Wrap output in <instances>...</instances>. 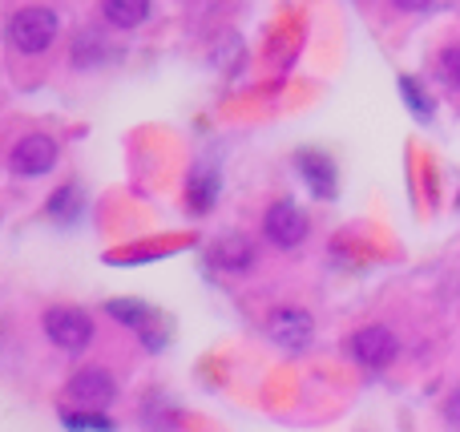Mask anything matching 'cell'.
<instances>
[{
	"instance_id": "6da1fadb",
	"label": "cell",
	"mask_w": 460,
	"mask_h": 432,
	"mask_svg": "<svg viewBox=\"0 0 460 432\" xmlns=\"http://www.w3.org/2000/svg\"><path fill=\"white\" fill-rule=\"evenodd\" d=\"M57 29H61V21H57L53 8L45 4H29V8H16L13 16H8V45L16 48V53L24 57H40L49 45L57 40Z\"/></svg>"
},
{
	"instance_id": "7a4b0ae2",
	"label": "cell",
	"mask_w": 460,
	"mask_h": 432,
	"mask_svg": "<svg viewBox=\"0 0 460 432\" xmlns=\"http://www.w3.org/2000/svg\"><path fill=\"white\" fill-rule=\"evenodd\" d=\"M40 328L61 352H85L93 344V320L85 312H77V307H49Z\"/></svg>"
},
{
	"instance_id": "3957f363",
	"label": "cell",
	"mask_w": 460,
	"mask_h": 432,
	"mask_svg": "<svg viewBox=\"0 0 460 432\" xmlns=\"http://www.w3.org/2000/svg\"><path fill=\"white\" fill-rule=\"evenodd\" d=\"M262 234H267L270 247L295 251V247H303V239H307V215H303L291 198H279V202H270V207H267Z\"/></svg>"
},
{
	"instance_id": "277c9868",
	"label": "cell",
	"mask_w": 460,
	"mask_h": 432,
	"mask_svg": "<svg viewBox=\"0 0 460 432\" xmlns=\"http://www.w3.org/2000/svg\"><path fill=\"white\" fill-rule=\"evenodd\" d=\"M348 352H351V360H356L359 368L380 372V368H388V364L396 360L400 339H396V331H388L384 323H372V328H359L356 336L348 339Z\"/></svg>"
},
{
	"instance_id": "5b68a950",
	"label": "cell",
	"mask_w": 460,
	"mask_h": 432,
	"mask_svg": "<svg viewBox=\"0 0 460 432\" xmlns=\"http://www.w3.org/2000/svg\"><path fill=\"white\" fill-rule=\"evenodd\" d=\"M57 166V142L49 134H24L8 150V170L16 178H40Z\"/></svg>"
},
{
	"instance_id": "8992f818",
	"label": "cell",
	"mask_w": 460,
	"mask_h": 432,
	"mask_svg": "<svg viewBox=\"0 0 460 432\" xmlns=\"http://www.w3.org/2000/svg\"><path fill=\"white\" fill-rule=\"evenodd\" d=\"M65 396H69L77 409H89V412H105L118 396V384L105 368H81L77 376L65 384Z\"/></svg>"
},
{
	"instance_id": "52a82bcc",
	"label": "cell",
	"mask_w": 460,
	"mask_h": 432,
	"mask_svg": "<svg viewBox=\"0 0 460 432\" xmlns=\"http://www.w3.org/2000/svg\"><path fill=\"white\" fill-rule=\"evenodd\" d=\"M267 336L275 339L283 352H303L315 336V320H311L303 307H279L267 320Z\"/></svg>"
},
{
	"instance_id": "ba28073f",
	"label": "cell",
	"mask_w": 460,
	"mask_h": 432,
	"mask_svg": "<svg viewBox=\"0 0 460 432\" xmlns=\"http://www.w3.org/2000/svg\"><path fill=\"white\" fill-rule=\"evenodd\" d=\"M295 166H299L303 182L311 186V194H315V198H332V194H335V166H332V158H323V154H315V150H303L299 158H295Z\"/></svg>"
},
{
	"instance_id": "9c48e42d",
	"label": "cell",
	"mask_w": 460,
	"mask_h": 432,
	"mask_svg": "<svg viewBox=\"0 0 460 432\" xmlns=\"http://www.w3.org/2000/svg\"><path fill=\"white\" fill-rule=\"evenodd\" d=\"M254 263V242L246 239V234H226L223 242H215L210 247V267H218V271H246V267Z\"/></svg>"
},
{
	"instance_id": "30bf717a",
	"label": "cell",
	"mask_w": 460,
	"mask_h": 432,
	"mask_svg": "<svg viewBox=\"0 0 460 432\" xmlns=\"http://www.w3.org/2000/svg\"><path fill=\"white\" fill-rule=\"evenodd\" d=\"M102 16L113 29H137L150 16V0H102Z\"/></svg>"
},
{
	"instance_id": "8fae6325",
	"label": "cell",
	"mask_w": 460,
	"mask_h": 432,
	"mask_svg": "<svg viewBox=\"0 0 460 432\" xmlns=\"http://www.w3.org/2000/svg\"><path fill=\"white\" fill-rule=\"evenodd\" d=\"M215 194H218V178L210 174V170H194V178H190V207L210 210V207H215Z\"/></svg>"
},
{
	"instance_id": "7c38bea8",
	"label": "cell",
	"mask_w": 460,
	"mask_h": 432,
	"mask_svg": "<svg viewBox=\"0 0 460 432\" xmlns=\"http://www.w3.org/2000/svg\"><path fill=\"white\" fill-rule=\"evenodd\" d=\"M73 61H77L81 69L105 61V37H97V32H81L77 45H73Z\"/></svg>"
},
{
	"instance_id": "4fadbf2b",
	"label": "cell",
	"mask_w": 460,
	"mask_h": 432,
	"mask_svg": "<svg viewBox=\"0 0 460 432\" xmlns=\"http://www.w3.org/2000/svg\"><path fill=\"white\" fill-rule=\"evenodd\" d=\"M65 428H73V432H110L113 425L102 417V412H89V409H81V412H65Z\"/></svg>"
},
{
	"instance_id": "5bb4252c",
	"label": "cell",
	"mask_w": 460,
	"mask_h": 432,
	"mask_svg": "<svg viewBox=\"0 0 460 432\" xmlns=\"http://www.w3.org/2000/svg\"><path fill=\"white\" fill-rule=\"evenodd\" d=\"M400 93H404L408 110H412V113H416V118H424V121H429V118H432V101H429V93H424V89H420V85H416V81H412V77H404V81H400Z\"/></svg>"
},
{
	"instance_id": "9a60e30c",
	"label": "cell",
	"mask_w": 460,
	"mask_h": 432,
	"mask_svg": "<svg viewBox=\"0 0 460 432\" xmlns=\"http://www.w3.org/2000/svg\"><path fill=\"white\" fill-rule=\"evenodd\" d=\"M440 77L453 89H460V45H448L445 53H440Z\"/></svg>"
},
{
	"instance_id": "2e32d148",
	"label": "cell",
	"mask_w": 460,
	"mask_h": 432,
	"mask_svg": "<svg viewBox=\"0 0 460 432\" xmlns=\"http://www.w3.org/2000/svg\"><path fill=\"white\" fill-rule=\"evenodd\" d=\"M110 315H113V320H121V323H134V328H142V320L150 312H146L142 304H121V299H118V304H110Z\"/></svg>"
},
{
	"instance_id": "e0dca14e",
	"label": "cell",
	"mask_w": 460,
	"mask_h": 432,
	"mask_svg": "<svg viewBox=\"0 0 460 432\" xmlns=\"http://www.w3.org/2000/svg\"><path fill=\"white\" fill-rule=\"evenodd\" d=\"M53 218H73V210H77V190L73 186H65V190H57L53 194Z\"/></svg>"
},
{
	"instance_id": "ac0fdd59",
	"label": "cell",
	"mask_w": 460,
	"mask_h": 432,
	"mask_svg": "<svg viewBox=\"0 0 460 432\" xmlns=\"http://www.w3.org/2000/svg\"><path fill=\"white\" fill-rule=\"evenodd\" d=\"M392 4H396L400 13H424V8H429L432 0H392Z\"/></svg>"
},
{
	"instance_id": "d6986e66",
	"label": "cell",
	"mask_w": 460,
	"mask_h": 432,
	"mask_svg": "<svg viewBox=\"0 0 460 432\" xmlns=\"http://www.w3.org/2000/svg\"><path fill=\"white\" fill-rule=\"evenodd\" d=\"M448 420H456V425H460V392H453V401H448Z\"/></svg>"
}]
</instances>
